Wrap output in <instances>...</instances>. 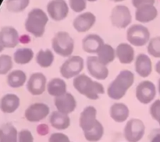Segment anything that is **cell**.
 I'll return each mask as SVG.
<instances>
[{"label":"cell","instance_id":"46","mask_svg":"<svg viewBox=\"0 0 160 142\" xmlns=\"http://www.w3.org/2000/svg\"><path fill=\"white\" fill-rule=\"evenodd\" d=\"M110 1L114 2H123V0H110Z\"/></svg>","mask_w":160,"mask_h":142},{"label":"cell","instance_id":"41","mask_svg":"<svg viewBox=\"0 0 160 142\" xmlns=\"http://www.w3.org/2000/svg\"><path fill=\"white\" fill-rule=\"evenodd\" d=\"M37 131L40 135H46L49 131L48 126L46 124H40L37 128Z\"/></svg>","mask_w":160,"mask_h":142},{"label":"cell","instance_id":"24","mask_svg":"<svg viewBox=\"0 0 160 142\" xmlns=\"http://www.w3.org/2000/svg\"><path fill=\"white\" fill-rule=\"evenodd\" d=\"M51 126L58 130H63L70 126V118L67 114L62 113L59 111L52 112L49 117Z\"/></svg>","mask_w":160,"mask_h":142},{"label":"cell","instance_id":"16","mask_svg":"<svg viewBox=\"0 0 160 142\" xmlns=\"http://www.w3.org/2000/svg\"><path fill=\"white\" fill-rule=\"evenodd\" d=\"M96 21V17L92 12H85L78 15L73 20V27L78 32L84 33L88 31Z\"/></svg>","mask_w":160,"mask_h":142},{"label":"cell","instance_id":"22","mask_svg":"<svg viewBox=\"0 0 160 142\" xmlns=\"http://www.w3.org/2000/svg\"><path fill=\"white\" fill-rule=\"evenodd\" d=\"M157 15V9L153 5H145L136 9L135 19L140 23H148L154 20Z\"/></svg>","mask_w":160,"mask_h":142},{"label":"cell","instance_id":"6","mask_svg":"<svg viewBox=\"0 0 160 142\" xmlns=\"http://www.w3.org/2000/svg\"><path fill=\"white\" fill-rule=\"evenodd\" d=\"M127 39L132 46H145L150 41V32L143 25L134 24L128 29Z\"/></svg>","mask_w":160,"mask_h":142},{"label":"cell","instance_id":"34","mask_svg":"<svg viewBox=\"0 0 160 142\" xmlns=\"http://www.w3.org/2000/svg\"><path fill=\"white\" fill-rule=\"evenodd\" d=\"M147 51L150 56L155 58H160V37H153L149 41Z\"/></svg>","mask_w":160,"mask_h":142},{"label":"cell","instance_id":"10","mask_svg":"<svg viewBox=\"0 0 160 142\" xmlns=\"http://www.w3.org/2000/svg\"><path fill=\"white\" fill-rule=\"evenodd\" d=\"M156 95V88L155 84L150 81H143L136 87L135 96L139 102L148 105L154 100Z\"/></svg>","mask_w":160,"mask_h":142},{"label":"cell","instance_id":"25","mask_svg":"<svg viewBox=\"0 0 160 142\" xmlns=\"http://www.w3.org/2000/svg\"><path fill=\"white\" fill-rule=\"evenodd\" d=\"M46 90L51 96L59 97L67 93V84L62 78H52L47 83Z\"/></svg>","mask_w":160,"mask_h":142},{"label":"cell","instance_id":"19","mask_svg":"<svg viewBox=\"0 0 160 142\" xmlns=\"http://www.w3.org/2000/svg\"><path fill=\"white\" fill-rule=\"evenodd\" d=\"M116 56L122 64H131L135 59V51L131 44L120 43L116 48Z\"/></svg>","mask_w":160,"mask_h":142},{"label":"cell","instance_id":"40","mask_svg":"<svg viewBox=\"0 0 160 142\" xmlns=\"http://www.w3.org/2000/svg\"><path fill=\"white\" fill-rule=\"evenodd\" d=\"M150 142H160V128L155 129L149 135Z\"/></svg>","mask_w":160,"mask_h":142},{"label":"cell","instance_id":"36","mask_svg":"<svg viewBox=\"0 0 160 142\" xmlns=\"http://www.w3.org/2000/svg\"><path fill=\"white\" fill-rule=\"evenodd\" d=\"M18 142H34L32 133L29 130H21L18 133Z\"/></svg>","mask_w":160,"mask_h":142},{"label":"cell","instance_id":"26","mask_svg":"<svg viewBox=\"0 0 160 142\" xmlns=\"http://www.w3.org/2000/svg\"><path fill=\"white\" fill-rule=\"evenodd\" d=\"M26 81V73L21 70H15L9 72L6 77L7 84L12 88H19L23 87Z\"/></svg>","mask_w":160,"mask_h":142},{"label":"cell","instance_id":"4","mask_svg":"<svg viewBox=\"0 0 160 142\" xmlns=\"http://www.w3.org/2000/svg\"><path fill=\"white\" fill-rule=\"evenodd\" d=\"M74 40L66 31L57 32L52 40L53 51L62 57H70L74 50Z\"/></svg>","mask_w":160,"mask_h":142},{"label":"cell","instance_id":"35","mask_svg":"<svg viewBox=\"0 0 160 142\" xmlns=\"http://www.w3.org/2000/svg\"><path fill=\"white\" fill-rule=\"evenodd\" d=\"M87 0H69V4L72 10L76 12H81L87 7Z\"/></svg>","mask_w":160,"mask_h":142},{"label":"cell","instance_id":"14","mask_svg":"<svg viewBox=\"0 0 160 142\" xmlns=\"http://www.w3.org/2000/svg\"><path fill=\"white\" fill-rule=\"evenodd\" d=\"M97 122V109L92 105L84 108L79 118L80 127L81 128L83 132L92 130L95 126Z\"/></svg>","mask_w":160,"mask_h":142},{"label":"cell","instance_id":"30","mask_svg":"<svg viewBox=\"0 0 160 142\" xmlns=\"http://www.w3.org/2000/svg\"><path fill=\"white\" fill-rule=\"evenodd\" d=\"M18 140V131L11 123H6L0 126V141Z\"/></svg>","mask_w":160,"mask_h":142},{"label":"cell","instance_id":"47","mask_svg":"<svg viewBox=\"0 0 160 142\" xmlns=\"http://www.w3.org/2000/svg\"><path fill=\"white\" fill-rule=\"evenodd\" d=\"M0 142H18V140H16V141H0Z\"/></svg>","mask_w":160,"mask_h":142},{"label":"cell","instance_id":"5","mask_svg":"<svg viewBox=\"0 0 160 142\" xmlns=\"http://www.w3.org/2000/svg\"><path fill=\"white\" fill-rule=\"evenodd\" d=\"M84 66V61L81 56H73L69 57L59 68L62 77L65 79L75 78L81 74Z\"/></svg>","mask_w":160,"mask_h":142},{"label":"cell","instance_id":"42","mask_svg":"<svg viewBox=\"0 0 160 142\" xmlns=\"http://www.w3.org/2000/svg\"><path fill=\"white\" fill-rule=\"evenodd\" d=\"M30 42H31V39L28 35H23L20 37V42H21V43L27 44Z\"/></svg>","mask_w":160,"mask_h":142},{"label":"cell","instance_id":"9","mask_svg":"<svg viewBox=\"0 0 160 142\" xmlns=\"http://www.w3.org/2000/svg\"><path fill=\"white\" fill-rule=\"evenodd\" d=\"M50 109L48 105L43 102L33 103L25 110L24 116L31 123H38L45 120L49 115Z\"/></svg>","mask_w":160,"mask_h":142},{"label":"cell","instance_id":"33","mask_svg":"<svg viewBox=\"0 0 160 142\" xmlns=\"http://www.w3.org/2000/svg\"><path fill=\"white\" fill-rule=\"evenodd\" d=\"M13 62L12 57L9 55L0 56V75H6L11 72Z\"/></svg>","mask_w":160,"mask_h":142},{"label":"cell","instance_id":"37","mask_svg":"<svg viewBox=\"0 0 160 142\" xmlns=\"http://www.w3.org/2000/svg\"><path fill=\"white\" fill-rule=\"evenodd\" d=\"M48 142H71L67 135L62 133H53L48 138Z\"/></svg>","mask_w":160,"mask_h":142},{"label":"cell","instance_id":"13","mask_svg":"<svg viewBox=\"0 0 160 142\" xmlns=\"http://www.w3.org/2000/svg\"><path fill=\"white\" fill-rule=\"evenodd\" d=\"M47 12L53 20L61 21L68 15V5L64 0H52L47 5Z\"/></svg>","mask_w":160,"mask_h":142},{"label":"cell","instance_id":"44","mask_svg":"<svg viewBox=\"0 0 160 142\" xmlns=\"http://www.w3.org/2000/svg\"><path fill=\"white\" fill-rule=\"evenodd\" d=\"M4 46L2 45V44L1 41H0V52H2V51H3V49H4Z\"/></svg>","mask_w":160,"mask_h":142},{"label":"cell","instance_id":"27","mask_svg":"<svg viewBox=\"0 0 160 142\" xmlns=\"http://www.w3.org/2000/svg\"><path fill=\"white\" fill-rule=\"evenodd\" d=\"M98 60L104 65L107 66L116 59V49L109 44H104L96 53Z\"/></svg>","mask_w":160,"mask_h":142},{"label":"cell","instance_id":"48","mask_svg":"<svg viewBox=\"0 0 160 142\" xmlns=\"http://www.w3.org/2000/svg\"><path fill=\"white\" fill-rule=\"evenodd\" d=\"M87 1H88V2H95V1H97V0H87Z\"/></svg>","mask_w":160,"mask_h":142},{"label":"cell","instance_id":"17","mask_svg":"<svg viewBox=\"0 0 160 142\" xmlns=\"http://www.w3.org/2000/svg\"><path fill=\"white\" fill-rule=\"evenodd\" d=\"M0 41L4 48H15L20 42L18 31L12 27H4L0 30Z\"/></svg>","mask_w":160,"mask_h":142},{"label":"cell","instance_id":"21","mask_svg":"<svg viewBox=\"0 0 160 142\" xmlns=\"http://www.w3.org/2000/svg\"><path fill=\"white\" fill-rule=\"evenodd\" d=\"M20 99L15 94H6L0 100V110L3 113L11 114L18 109Z\"/></svg>","mask_w":160,"mask_h":142},{"label":"cell","instance_id":"8","mask_svg":"<svg viewBox=\"0 0 160 142\" xmlns=\"http://www.w3.org/2000/svg\"><path fill=\"white\" fill-rule=\"evenodd\" d=\"M110 20L112 24L116 27L120 29L128 27L132 21L129 8L123 5L116 6L111 12Z\"/></svg>","mask_w":160,"mask_h":142},{"label":"cell","instance_id":"11","mask_svg":"<svg viewBox=\"0 0 160 142\" xmlns=\"http://www.w3.org/2000/svg\"><path fill=\"white\" fill-rule=\"evenodd\" d=\"M87 70L89 74L98 81H104L109 76V69L107 66L102 63L97 56H90L86 61Z\"/></svg>","mask_w":160,"mask_h":142},{"label":"cell","instance_id":"38","mask_svg":"<svg viewBox=\"0 0 160 142\" xmlns=\"http://www.w3.org/2000/svg\"><path fill=\"white\" fill-rule=\"evenodd\" d=\"M150 114L155 120H159L160 118V99H157L150 106Z\"/></svg>","mask_w":160,"mask_h":142},{"label":"cell","instance_id":"2","mask_svg":"<svg viewBox=\"0 0 160 142\" xmlns=\"http://www.w3.org/2000/svg\"><path fill=\"white\" fill-rule=\"evenodd\" d=\"M73 86L78 93L91 100L98 99L106 91L102 84L86 74H80L73 78Z\"/></svg>","mask_w":160,"mask_h":142},{"label":"cell","instance_id":"3","mask_svg":"<svg viewBox=\"0 0 160 142\" xmlns=\"http://www.w3.org/2000/svg\"><path fill=\"white\" fill-rule=\"evenodd\" d=\"M48 17L42 9L34 8L30 11L25 21V29L36 37L44 35Z\"/></svg>","mask_w":160,"mask_h":142},{"label":"cell","instance_id":"32","mask_svg":"<svg viewBox=\"0 0 160 142\" xmlns=\"http://www.w3.org/2000/svg\"><path fill=\"white\" fill-rule=\"evenodd\" d=\"M30 0H6V8L12 12H20L28 6Z\"/></svg>","mask_w":160,"mask_h":142},{"label":"cell","instance_id":"18","mask_svg":"<svg viewBox=\"0 0 160 142\" xmlns=\"http://www.w3.org/2000/svg\"><path fill=\"white\" fill-rule=\"evenodd\" d=\"M134 69L141 77H148L152 71V62L149 56L141 53L134 59Z\"/></svg>","mask_w":160,"mask_h":142},{"label":"cell","instance_id":"43","mask_svg":"<svg viewBox=\"0 0 160 142\" xmlns=\"http://www.w3.org/2000/svg\"><path fill=\"white\" fill-rule=\"evenodd\" d=\"M156 73L160 75V60L158 61L156 64Z\"/></svg>","mask_w":160,"mask_h":142},{"label":"cell","instance_id":"15","mask_svg":"<svg viewBox=\"0 0 160 142\" xmlns=\"http://www.w3.org/2000/svg\"><path fill=\"white\" fill-rule=\"evenodd\" d=\"M54 105L57 111L69 115L76 109L77 101L71 93L67 92L61 96L55 98Z\"/></svg>","mask_w":160,"mask_h":142},{"label":"cell","instance_id":"20","mask_svg":"<svg viewBox=\"0 0 160 142\" xmlns=\"http://www.w3.org/2000/svg\"><path fill=\"white\" fill-rule=\"evenodd\" d=\"M104 41L96 34H90L83 38L82 48L89 54H96L100 48L104 45Z\"/></svg>","mask_w":160,"mask_h":142},{"label":"cell","instance_id":"31","mask_svg":"<svg viewBox=\"0 0 160 142\" xmlns=\"http://www.w3.org/2000/svg\"><path fill=\"white\" fill-rule=\"evenodd\" d=\"M104 134V127L101 122L98 120L95 126L92 130L84 132V137L89 142H98L102 138Z\"/></svg>","mask_w":160,"mask_h":142},{"label":"cell","instance_id":"23","mask_svg":"<svg viewBox=\"0 0 160 142\" xmlns=\"http://www.w3.org/2000/svg\"><path fill=\"white\" fill-rule=\"evenodd\" d=\"M109 115L111 118L117 123H123L129 117V108L124 103L115 102L110 106Z\"/></svg>","mask_w":160,"mask_h":142},{"label":"cell","instance_id":"7","mask_svg":"<svg viewBox=\"0 0 160 142\" xmlns=\"http://www.w3.org/2000/svg\"><path fill=\"white\" fill-rule=\"evenodd\" d=\"M145 123L140 119L133 118L128 120L123 130V136L128 142H138L145 135Z\"/></svg>","mask_w":160,"mask_h":142},{"label":"cell","instance_id":"29","mask_svg":"<svg viewBox=\"0 0 160 142\" xmlns=\"http://www.w3.org/2000/svg\"><path fill=\"white\" fill-rule=\"evenodd\" d=\"M55 56L50 49H40L36 55V62L42 68H48L52 65Z\"/></svg>","mask_w":160,"mask_h":142},{"label":"cell","instance_id":"1","mask_svg":"<svg viewBox=\"0 0 160 142\" xmlns=\"http://www.w3.org/2000/svg\"><path fill=\"white\" fill-rule=\"evenodd\" d=\"M134 82V74L128 70H123L109 84L107 95L111 99L120 100L126 95L128 89Z\"/></svg>","mask_w":160,"mask_h":142},{"label":"cell","instance_id":"28","mask_svg":"<svg viewBox=\"0 0 160 142\" xmlns=\"http://www.w3.org/2000/svg\"><path fill=\"white\" fill-rule=\"evenodd\" d=\"M34 53L30 48H20L16 50L13 54L14 62L19 65H26L34 59Z\"/></svg>","mask_w":160,"mask_h":142},{"label":"cell","instance_id":"45","mask_svg":"<svg viewBox=\"0 0 160 142\" xmlns=\"http://www.w3.org/2000/svg\"><path fill=\"white\" fill-rule=\"evenodd\" d=\"M158 90H159V93L160 95V79L159 80V81H158Z\"/></svg>","mask_w":160,"mask_h":142},{"label":"cell","instance_id":"12","mask_svg":"<svg viewBox=\"0 0 160 142\" xmlns=\"http://www.w3.org/2000/svg\"><path fill=\"white\" fill-rule=\"evenodd\" d=\"M47 79L45 74L40 72L34 73L27 81V89L31 95L38 96L46 90Z\"/></svg>","mask_w":160,"mask_h":142},{"label":"cell","instance_id":"39","mask_svg":"<svg viewBox=\"0 0 160 142\" xmlns=\"http://www.w3.org/2000/svg\"><path fill=\"white\" fill-rule=\"evenodd\" d=\"M156 0H132V4L136 9L145 5H154Z\"/></svg>","mask_w":160,"mask_h":142},{"label":"cell","instance_id":"49","mask_svg":"<svg viewBox=\"0 0 160 142\" xmlns=\"http://www.w3.org/2000/svg\"><path fill=\"white\" fill-rule=\"evenodd\" d=\"M158 122H159V126H160V118L159 119V120H158Z\"/></svg>","mask_w":160,"mask_h":142}]
</instances>
